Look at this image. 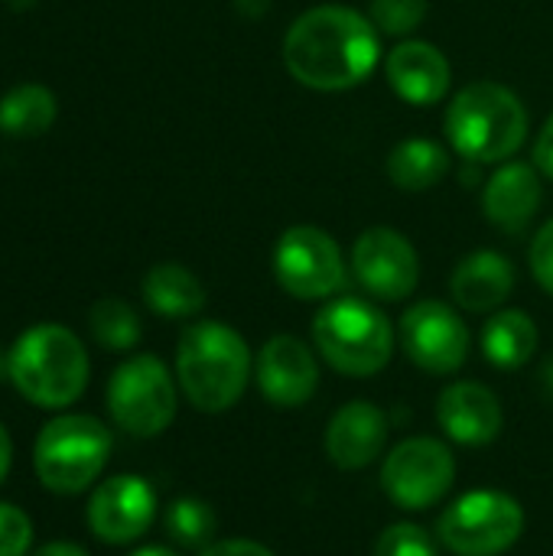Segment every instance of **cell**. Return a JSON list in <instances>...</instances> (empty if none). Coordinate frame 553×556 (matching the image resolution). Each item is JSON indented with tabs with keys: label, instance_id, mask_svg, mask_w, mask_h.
<instances>
[{
	"label": "cell",
	"instance_id": "6da1fadb",
	"mask_svg": "<svg viewBox=\"0 0 553 556\" xmlns=\"http://www.w3.org/2000/svg\"><path fill=\"white\" fill-rule=\"evenodd\" d=\"M381 59L375 23L339 3H323L293 20L284 36L287 72L313 91H349L362 85Z\"/></svg>",
	"mask_w": 553,
	"mask_h": 556
},
{
	"label": "cell",
	"instance_id": "7a4b0ae2",
	"mask_svg": "<svg viewBox=\"0 0 553 556\" xmlns=\"http://www.w3.org/2000/svg\"><path fill=\"white\" fill-rule=\"evenodd\" d=\"M254 371L251 349L241 332L218 319H202L179 336L176 381L186 401L202 414L231 410Z\"/></svg>",
	"mask_w": 553,
	"mask_h": 556
},
{
	"label": "cell",
	"instance_id": "3957f363",
	"mask_svg": "<svg viewBox=\"0 0 553 556\" xmlns=\"http://www.w3.org/2000/svg\"><path fill=\"white\" fill-rule=\"evenodd\" d=\"M7 378L33 407L62 410L88 388V352L72 329L39 323L7 352Z\"/></svg>",
	"mask_w": 553,
	"mask_h": 556
},
{
	"label": "cell",
	"instance_id": "277c9868",
	"mask_svg": "<svg viewBox=\"0 0 553 556\" xmlns=\"http://www.w3.org/2000/svg\"><path fill=\"white\" fill-rule=\"evenodd\" d=\"M450 147L469 163H505L528 137L521 98L499 81H473L447 108Z\"/></svg>",
	"mask_w": 553,
	"mask_h": 556
},
{
	"label": "cell",
	"instance_id": "5b68a950",
	"mask_svg": "<svg viewBox=\"0 0 553 556\" xmlns=\"http://www.w3.org/2000/svg\"><path fill=\"white\" fill-rule=\"evenodd\" d=\"M316 352L349 378H372L394 352L391 319L362 296H336L313 319Z\"/></svg>",
	"mask_w": 553,
	"mask_h": 556
},
{
	"label": "cell",
	"instance_id": "8992f818",
	"mask_svg": "<svg viewBox=\"0 0 553 556\" xmlns=\"http://www.w3.org/2000/svg\"><path fill=\"white\" fill-rule=\"evenodd\" d=\"M111 430L88 414L49 420L33 443V472L52 495H81L98 482L111 459Z\"/></svg>",
	"mask_w": 553,
	"mask_h": 556
},
{
	"label": "cell",
	"instance_id": "52a82bcc",
	"mask_svg": "<svg viewBox=\"0 0 553 556\" xmlns=\"http://www.w3.org/2000/svg\"><path fill=\"white\" fill-rule=\"evenodd\" d=\"M179 394L169 368L156 355H134L108 381L111 420L140 440H153L176 420Z\"/></svg>",
	"mask_w": 553,
	"mask_h": 556
},
{
	"label": "cell",
	"instance_id": "ba28073f",
	"mask_svg": "<svg viewBox=\"0 0 553 556\" xmlns=\"http://www.w3.org/2000/svg\"><path fill=\"white\" fill-rule=\"evenodd\" d=\"M440 544L456 556H499L525 534V508L495 489L456 498L437 521Z\"/></svg>",
	"mask_w": 553,
	"mask_h": 556
},
{
	"label": "cell",
	"instance_id": "9c48e42d",
	"mask_svg": "<svg viewBox=\"0 0 553 556\" xmlns=\"http://www.w3.org/2000/svg\"><path fill=\"white\" fill-rule=\"evenodd\" d=\"M274 277L297 300H329L345 287V261L336 238L316 225H293L274 248Z\"/></svg>",
	"mask_w": 553,
	"mask_h": 556
},
{
	"label": "cell",
	"instance_id": "30bf717a",
	"mask_svg": "<svg viewBox=\"0 0 553 556\" xmlns=\"http://www.w3.org/2000/svg\"><path fill=\"white\" fill-rule=\"evenodd\" d=\"M453 482L456 459L450 446L433 437H411L398 443L381 466V489L404 511H424L440 505Z\"/></svg>",
	"mask_w": 553,
	"mask_h": 556
},
{
	"label": "cell",
	"instance_id": "8fae6325",
	"mask_svg": "<svg viewBox=\"0 0 553 556\" xmlns=\"http://www.w3.org/2000/svg\"><path fill=\"white\" fill-rule=\"evenodd\" d=\"M404 355L427 375H456L469 358V329L463 316L440 303L420 300L398 323Z\"/></svg>",
	"mask_w": 553,
	"mask_h": 556
},
{
	"label": "cell",
	"instance_id": "7c38bea8",
	"mask_svg": "<svg viewBox=\"0 0 553 556\" xmlns=\"http://www.w3.org/2000/svg\"><path fill=\"white\" fill-rule=\"evenodd\" d=\"M352 274L368 296L401 303L420 283V257L401 231L378 225L359 235L352 248Z\"/></svg>",
	"mask_w": 553,
	"mask_h": 556
},
{
	"label": "cell",
	"instance_id": "4fadbf2b",
	"mask_svg": "<svg viewBox=\"0 0 553 556\" xmlns=\"http://www.w3.org/2000/svg\"><path fill=\"white\" fill-rule=\"evenodd\" d=\"M156 518V492L140 476H111L104 479L85 508V521L101 544L121 547L134 544L150 531Z\"/></svg>",
	"mask_w": 553,
	"mask_h": 556
},
{
	"label": "cell",
	"instance_id": "5bb4252c",
	"mask_svg": "<svg viewBox=\"0 0 553 556\" xmlns=\"http://www.w3.org/2000/svg\"><path fill=\"white\" fill-rule=\"evenodd\" d=\"M257 391L280 410H297L313 401L319 388V365L313 349L297 336H274L254 358Z\"/></svg>",
	"mask_w": 553,
	"mask_h": 556
},
{
	"label": "cell",
	"instance_id": "9a60e30c",
	"mask_svg": "<svg viewBox=\"0 0 553 556\" xmlns=\"http://www.w3.org/2000/svg\"><path fill=\"white\" fill-rule=\"evenodd\" d=\"M385 75L394 94L414 108L440 104L453 81L450 59L433 42H424V39L398 42L385 59Z\"/></svg>",
	"mask_w": 553,
	"mask_h": 556
},
{
	"label": "cell",
	"instance_id": "2e32d148",
	"mask_svg": "<svg viewBox=\"0 0 553 556\" xmlns=\"http://www.w3.org/2000/svg\"><path fill=\"white\" fill-rule=\"evenodd\" d=\"M437 424L460 446H489L499 440L505 414L492 388L479 381H453L437 397Z\"/></svg>",
	"mask_w": 553,
	"mask_h": 556
},
{
	"label": "cell",
	"instance_id": "e0dca14e",
	"mask_svg": "<svg viewBox=\"0 0 553 556\" xmlns=\"http://www.w3.org/2000/svg\"><path fill=\"white\" fill-rule=\"evenodd\" d=\"M388 446V417L372 401L339 407L326 427V456L342 472L368 469Z\"/></svg>",
	"mask_w": 553,
	"mask_h": 556
},
{
	"label": "cell",
	"instance_id": "ac0fdd59",
	"mask_svg": "<svg viewBox=\"0 0 553 556\" xmlns=\"http://www.w3.org/2000/svg\"><path fill=\"white\" fill-rule=\"evenodd\" d=\"M541 202H544L541 169L528 163H512V160H505L489 176L486 192H482L486 218L508 235H521L541 212Z\"/></svg>",
	"mask_w": 553,
	"mask_h": 556
},
{
	"label": "cell",
	"instance_id": "d6986e66",
	"mask_svg": "<svg viewBox=\"0 0 553 556\" xmlns=\"http://www.w3.org/2000/svg\"><path fill=\"white\" fill-rule=\"evenodd\" d=\"M515 290V267L499 251H473L466 254L453 277L450 293L466 313H495Z\"/></svg>",
	"mask_w": 553,
	"mask_h": 556
},
{
	"label": "cell",
	"instance_id": "ffe728a7",
	"mask_svg": "<svg viewBox=\"0 0 553 556\" xmlns=\"http://www.w3.org/2000/svg\"><path fill=\"white\" fill-rule=\"evenodd\" d=\"M538 326L525 309H499L482 329V355L499 371L525 368L538 352Z\"/></svg>",
	"mask_w": 553,
	"mask_h": 556
},
{
	"label": "cell",
	"instance_id": "44dd1931",
	"mask_svg": "<svg viewBox=\"0 0 553 556\" xmlns=\"http://www.w3.org/2000/svg\"><path fill=\"white\" fill-rule=\"evenodd\" d=\"M143 300L163 319H189L205 306L202 280L183 264H156L143 277Z\"/></svg>",
	"mask_w": 553,
	"mask_h": 556
},
{
	"label": "cell",
	"instance_id": "7402d4cb",
	"mask_svg": "<svg viewBox=\"0 0 553 556\" xmlns=\"http://www.w3.org/2000/svg\"><path fill=\"white\" fill-rule=\"evenodd\" d=\"M450 173V153L430 137L401 140L388 153V179L404 192H427Z\"/></svg>",
	"mask_w": 553,
	"mask_h": 556
},
{
	"label": "cell",
	"instance_id": "603a6c76",
	"mask_svg": "<svg viewBox=\"0 0 553 556\" xmlns=\"http://www.w3.org/2000/svg\"><path fill=\"white\" fill-rule=\"evenodd\" d=\"M55 121V94L42 85H20L0 98V130L10 137H39Z\"/></svg>",
	"mask_w": 553,
	"mask_h": 556
},
{
	"label": "cell",
	"instance_id": "cb8c5ba5",
	"mask_svg": "<svg viewBox=\"0 0 553 556\" xmlns=\"http://www.w3.org/2000/svg\"><path fill=\"white\" fill-rule=\"evenodd\" d=\"M88 329L95 342L108 352H130L140 342V316L134 313L130 303L117 296H104L91 306L88 313Z\"/></svg>",
	"mask_w": 553,
	"mask_h": 556
},
{
	"label": "cell",
	"instance_id": "d4e9b609",
	"mask_svg": "<svg viewBox=\"0 0 553 556\" xmlns=\"http://www.w3.org/2000/svg\"><path fill=\"white\" fill-rule=\"evenodd\" d=\"M163 525L169 541L186 551H205L209 544H215V531H218L215 508L202 498H176L166 508Z\"/></svg>",
	"mask_w": 553,
	"mask_h": 556
},
{
	"label": "cell",
	"instance_id": "484cf974",
	"mask_svg": "<svg viewBox=\"0 0 553 556\" xmlns=\"http://www.w3.org/2000/svg\"><path fill=\"white\" fill-rule=\"evenodd\" d=\"M368 20L385 36H411L427 20V0H372Z\"/></svg>",
	"mask_w": 553,
	"mask_h": 556
},
{
	"label": "cell",
	"instance_id": "4316f807",
	"mask_svg": "<svg viewBox=\"0 0 553 556\" xmlns=\"http://www.w3.org/2000/svg\"><path fill=\"white\" fill-rule=\"evenodd\" d=\"M375 556H440V551L424 528L401 521V525H391L378 534Z\"/></svg>",
	"mask_w": 553,
	"mask_h": 556
},
{
	"label": "cell",
	"instance_id": "83f0119b",
	"mask_svg": "<svg viewBox=\"0 0 553 556\" xmlns=\"http://www.w3.org/2000/svg\"><path fill=\"white\" fill-rule=\"evenodd\" d=\"M33 547V521L23 508L0 502V556H26Z\"/></svg>",
	"mask_w": 553,
	"mask_h": 556
},
{
	"label": "cell",
	"instance_id": "f1b7e54d",
	"mask_svg": "<svg viewBox=\"0 0 553 556\" xmlns=\"http://www.w3.org/2000/svg\"><path fill=\"white\" fill-rule=\"evenodd\" d=\"M531 274H535V280L541 283V290L544 293H551L553 296V218L548 225H541V231L535 235V241H531Z\"/></svg>",
	"mask_w": 553,
	"mask_h": 556
},
{
	"label": "cell",
	"instance_id": "f546056e",
	"mask_svg": "<svg viewBox=\"0 0 553 556\" xmlns=\"http://www.w3.org/2000/svg\"><path fill=\"white\" fill-rule=\"evenodd\" d=\"M202 556H274V551H267L257 541H244V538H231V541H215L209 544Z\"/></svg>",
	"mask_w": 553,
	"mask_h": 556
},
{
	"label": "cell",
	"instance_id": "4dcf8cb0",
	"mask_svg": "<svg viewBox=\"0 0 553 556\" xmlns=\"http://www.w3.org/2000/svg\"><path fill=\"white\" fill-rule=\"evenodd\" d=\"M535 166L541 169V176H548L553 182V114L544 121V127L535 140Z\"/></svg>",
	"mask_w": 553,
	"mask_h": 556
},
{
	"label": "cell",
	"instance_id": "1f68e13d",
	"mask_svg": "<svg viewBox=\"0 0 553 556\" xmlns=\"http://www.w3.org/2000/svg\"><path fill=\"white\" fill-rule=\"evenodd\" d=\"M33 556H88V551L78 544H68V541H52V544L39 547Z\"/></svg>",
	"mask_w": 553,
	"mask_h": 556
},
{
	"label": "cell",
	"instance_id": "d6a6232c",
	"mask_svg": "<svg viewBox=\"0 0 553 556\" xmlns=\"http://www.w3.org/2000/svg\"><path fill=\"white\" fill-rule=\"evenodd\" d=\"M10 463H13V443H10V437H7V430L0 424V485L10 476Z\"/></svg>",
	"mask_w": 553,
	"mask_h": 556
},
{
	"label": "cell",
	"instance_id": "836d02e7",
	"mask_svg": "<svg viewBox=\"0 0 553 556\" xmlns=\"http://www.w3.org/2000/svg\"><path fill=\"white\" fill-rule=\"evenodd\" d=\"M130 556H179L176 551H169V547H140V551H134Z\"/></svg>",
	"mask_w": 553,
	"mask_h": 556
},
{
	"label": "cell",
	"instance_id": "e575fe53",
	"mask_svg": "<svg viewBox=\"0 0 553 556\" xmlns=\"http://www.w3.org/2000/svg\"><path fill=\"white\" fill-rule=\"evenodd\" d=\"M541 378H544V384H548V391H551L553 397V358L544 365V371H541Z\"/></svg>",
	"mask_w": 553,
	"mask_h": 556
},
{
	"label": "cell",
	"instance_id": "d590c367",
	"mask_svg": "<svg viewBox=\"0 0 553 556\" xmlns=\"http://www.w3.org/2000/svg\"><path fill=\"white\" fill-rule=\"evenodd\" d=\"M33 3H36V0H7V7H10V10H29Z\"/></svg>",
	"mask_w": 553,
	"mask_h": 556
},
{
	"label": "cell",
	"instance_id": "8d00e7d4",
	"mask_svg": "<svg viewBox=\"0 0 553 556\" xmlns=\"http://www.w3.org/2000/svg\"><path fill=\"white\" fill-rule=\"evenodd\" d=\"M0 368H7V358L3 355H0Z\"/></svg>",
	"mask_w": 553,
	"mask_h": 556
}]
</instances>
